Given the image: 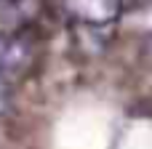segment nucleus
<instances>
[{
	"label": "nucleus",
	"instance_id": "f257e3e1",
	"mask_svg": "<svg viewBox=\"0 0 152 149\" xmlns=\"http://www.w3.org/2000/svg\"><path fill=\"white\" fill-rule=\"evenodd\" d=\"M126 0H64L67 13L86 27H107L123 13Z\"/></svg>",
	"mask_w": 152,
	"mask_h": 149
},
{
	"label": "nucleus",
	"instance_id": "f03ea898",
	"mask_svg": "<svg viewBox=\"0 0 152 149\" xmlns=\"http://www.w3.org/2000/svg\"><path fill=\"white\" fill-rule=\"evenodd\" d=\"M32 61H35V48L24 32L0 35V72L16 75L29 69Z\"/></svg>",
	"mask_w": 152,
	"mask_h": 149
},
{
	"label": "nucleus",
	"instance_id": "7ed1b4c3",
	"mask_svg": "<svg viewBox=\"0 0 152 149\" xmlns=\"http://www.w3.org/2000/svg\"><path fill=\"white\" fill-rule=\"evenodd\" d=\"M8 109V83H5V72H0V117Z\"/></svg>",
	"mask_w": 152,
	"mask_h": 149
}]
</instances>
